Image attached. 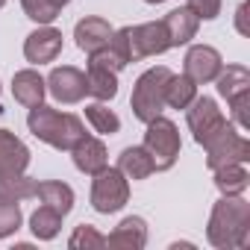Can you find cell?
<instances>
[{
	"label": "cell",
	"instance_id": "1",
	"mask_svg": "<svg viewBox=\"0 0 250 250\" xmlns=\"http://www.w3.org/2000/svg\"><path fill=\"white\" fill-rule=\"evenodd\" d=\"M206 238L218 250L247 247V241H250V203L241 194H235V197L221 194V200L212 206Z\"/></svg>",
	"mask_w": 250,
	"mask_h": 250
},
{
	"label": "cell",
	"instance_id": "2",
	"mask_svg": "<svg viewBox=\"0 0 250 250\" xmlns=\"http://www.w3.org/2000/svg\"><path fill=\"white\" fill-rule=\"evenodd\" d=\"M27 127H30V133L39 142H44V145H50L56 150H71L85 136V127H83V121L77 115L59 112L53 106H44V103H39V106L30 109Z\"/></svg>",
	"mask_w": 250,
	"mask_h": 250
},
{
	"label": "cell",
	"instance_id": "3",
	"mask_svg": "<svg viewBox=\"0 0 250 250\" xmlns=\"http://www.w3.org/2000/svg\"><path fill=\"white\" fill-rule=\"evenodd\" d=\"M171 68L165 65H156V68H147L136 85H133V97H130V106H133V115L147 124L153 121L156 115H162L165 109V88H168V80H171Z\"/></svg>",
	"mask_w": 250,
	"mask_h": 250
},
{
	"label": "cell",
	"instance_id": "4",
	"mask_svg": "<svg viewBox=\"0 0 250 250\" xmlns=\"http://www.w3.org/2000/svg\"><path fill=\"white\" fill-rule=\"evenodd\" d=\"M218 94L229 103L232 124L238 130H250V71L244 65H227L215 77Z\"/></svg>",
	"mask_w": 250,
	"mask_h": 250
},
{
	"label": "cell",
	"instance_id": "5",
	"mask_svg": "<svg viewBox=\"0 0 250 250\" xmlns=\"http://www.w3.org/2000/svg\"><path fill=\"white\" fill-rule=\"evenodd\" d=\"M150 159H153V168L156 171H171L174 162L180 159V133H177V124L156 115L153 121H147V130H145V145H142Z\"/></svg>",
	"mask_w": 250,
	"mask_h": 250
},
{
	"label": "cell",
	"instance_id": "6",
	"mask_svg": "<svg viewBox=\"0 0 250 250\" xmlns=\"http://www.w3.org/2000/svg\"><path fill=\"white\" fill-rule=\"evenodd\" d=\"M130 200V180L124 177L118 168H103L94 174V183H91V206L94 212L100 215H112L118 209H124Z\"/></svg>",
	"mask_w": 250,
	"mask_h": 250
},
{
	"label": "cell",
	"instance_id": "7",
	"mask_svg": "<svg viewBox=\"0 0 250 250\" xmlns=\"http://www.w3.org/2000/svg\"><path fill=\"white\" fill-rule=\"evenodd\" d=\"M206 165L209 171L221 168V165H229V162H247L250 159V139H244L238 133V127L232 121H227V127H221L206 145Z\"/></svg>",
	"mask_w": 250,
	"mask_h": 250
},
{
	"label": "cell",
	"instance_id": "8",
	"mask_svg": "<svg viewBox=\"0 0 250 250\" xmlns=\"http://www.w3.org/2000/svg\"><path fill=\"white\" fill-rule=\"evenodd\" d=\"M186 124H188L194 142L203 147L221 127H227V118H224V112L218 109V103L203 94V97H194V100L186 106Z\"/></svg>",
	"mask_w": 250,
	"mask_h": 250
},
{
	"label": "cell",
	"instance_id": "9",
	"mask_svg": "<svg viewBox=\"0 0 250 250\" xmlns=\"http://www.w3.org/2000/svg\"><path fill=\"white\" fill-rule=\"evenodd\" d=\"M127 39H130L133 62L147 59V56H159V53L171 50V42H168V33H165L162 21H147V24L127 27Z\"/></svg>",
	"mask_w": 250,
	"mask_h": 250
},
{
	"label": "cell",
	"instance_id": "10",
	"mask_svg": "<svg viewBox=\"0 0 250 250\" xmlns=\"http://www.w3.org/2000/svg\"><path fill=\"white\" fill-rule=\"evenodd\" d=\"M47 83V91L53 94V100L71 106V103H80L85 94H88V83H85V74L74 65H62V68H53L50 77L44 80Z\"/></svg>",
	"mask_w": 250,
	"mask_h": 250
},
{
	"label": "cell",
	"instance_id": "11",
	"mask_svg": "<svg viewBox=\"0 0 250 250\" xmlns=\"http://www.w3.org/2000/svg\"><path fill=\"white\" fill-rule=\"evenodd\" d=\"M224 68V59L215 47L209 44H194L188 47L186 53V62H183V74L194 83V85H206V83H215V77L221 74Z\"/></svg>",
	"mask_w": 250,
	"mask_h": 250
},
{
	"label": "cell",
	"instance_id": "12",
	"mask_svg": "<svg viewBox=\"0 0 250 250\" xmlns=\"http://www.w3.org/2000/svg\"><path fill=\"white\" fill-rule=\"evenodd\" d=\"M59 53H62V33H59L56 27H50V24H42V27H39L36 33H30L27 42H24V56H27V62H33V65H47V62H53Z\"/></svg>",
	"mask_w": 250,
	"mask_h": 250
},
{
	"label": "cell",
	"instance_id": "13",
	"mask_svg": "<svg viewBox=\"0 0 250 250\" xmlns=\"http://www.w3.org/2000/svg\"><path fill=\"white\" fill-rule=\"evenodd\" d=\"M30 165V147L9 130H0V183L24 174Z\"/></svg>",
	"mask_w": 250,
	"mask_h": 250
},
{
	"label": "cell",
	"instance_id": "14",
	"mask_svg": "<svg viewBox=\"0 0 250 250\" xmlns=\"http://www.w3.org/2000/svg\"><path fill=\"white\" fill-rule=\"evenodd\" d=\"M88 62H91V65H103V68H109V71H115V74L127 68V65L133 62L130 39H127V27L115 30V33H112V39H109L100 50L88 53Z\"/></svg>",
	"mask_w": 250,
	"mask_h": 250
},
{
	"label": "cell",
	"instance_id": "15",
	"mask_svg": "<svg viewBox=\"0 0 250 250\" xmlns=\"http://www.w3.org/2000/svg\"><path fill=\"white\" fill-rule=\"evenodd\" d=\"M71 156H74V165H77V171H83V174H88V177H94L97 171H103L106 165H109V156H106V145L100 142V139H94V136H83L74 147H71Z\"/></svg>",
	"mask_w": 250,
	"mask_h": 250
},
{
	"label": "cell",
	"instance_id": "16",
	"mask_svg": "<svg viewBox=\"0 0 250 250\" xmlns=\"http://www.w3.org/2000/svg\"><path fill=\"white\" fill-rule=\"evenodd\" d=\"M162 24H165V33H168L171 47H183V44H188V42L197 36L200 18L194 15V9L180 6V9H171V12L162 18Z\"/></svg>",
	"mask_w": 250,
	"mask_h": 250
},
{
	"label": "cell",
	"instance_id": "17",
	"mask_svg": "<svg viewBox=\"0 0 250 250\" xmlns=\"http://www.w3.org/2000/svg\"><path fill=\"white\" fill-rule=\"evenodd\" d=\"M112 24L106 21V18H97V15H88V18H83L77 27H74V39H77V47L83 50V53H94V50H100L109 39H112Z\"/></svg>",
	"mask_w": 250,
	"mask_h": 250
},
{
	"label": "cell",
	"instance_id": "18",
	"mask_svg": "<svg viewBox=\"0 0 250 250\" xmlns=\"http://www.w3.org/2000/svg\"><path fill=\"white\" fill-rule=\"evenodd\" d=\"M44 94H47V83H44V77H42L39 71L24 68V71H18V74L12 77V97H15L21 106L33 109V106L44 103Z\"/></svg>",
	"mask_w": 250,
	"mask_h": 250
},
{
	"label": "cell",
	"instance_id": "19",
	"mask_svg": "<svg viewBox=\"0 0 250 250\" xmlns=\"http://www.w3.org/2000/svg\"><path fill=\"white\" fill-rule=\"evenodd\" d=\"M106 244L109 247H121V250H142L147 244V224H145V218H139V215L124 218L106 235Z\"/></svg>",
	"mask_w": 250,
	"mask_h": 250
},
{
	"label": "cell",
	"instance_id": "20",
	"mask_svg": "<svg viewBox=\"0 0 250 250\" xmlns=\"http://www.w3.org/2000/svg\"><path fill=\"white\" fill-rule=\"evenodd\" d=\"M215 174V188L227 197H235V194H244L247 186H250V174L244 168V162H229V165H221L212 171Z\"/></svg>",
	"mask_w": 250,
	"mask_h": 250
},
{
	"label": "cell",
	"instance_id": "21",
	"mask_svg": "<svg viewBox=\"0 0 250 250\" xmlns=\"http://www.w3.org/2000/svg\"><path fill=\"white\" fill-rule=\"evenodd\" d=\"M127 180H147L156 168H153V159L145 147H124L121 156H118V165H115Z\"/></svg>",
	"mask_w": 250,
	"mask_h": 250
},
{
	"label": "cell",
	"instance_id": "22",
	"mask_svg": "<svg viewBox=\"0 0 250 250\" xmlns=\"http://www.w3.org/2000/svg\"><path fill=\"white\" fill-rule=\"evenodd\" d=\"M36 197H39L44 206L56 209L62 218L74 209V188H71L68 183H59V180H44V183H39Z\"/></svg>",
	"mask_w": 250,
	"mask_h": 250
},
{
	"label": "cell",
	"instance_id": "23",
	"mask_svg": "<svg viewBox=\"0 0 250 250\" xmlns=\"http://www.w3.org/2000/svg\"><path fill=\"white\" fill-rule=\"evenodd\" d=\"M85 83H88V94L97 97L100 103L112 100L118 94V74L103 68V65H91L88 62V71H85Z\"/></svg>",
	"mask_w": 250,
	"mask_h": 250
},
{
	"label": "cell",
	"instance_id": "24",
	"mask_svg": "<svg viewBox=\"0 0 250 250\" xmlns=\"http://www.w3.org/2000/svg\"><path fill=\"white\" fill-rule=\"evenodd\" d=\"M30 229H33V235L39 238V241H53L56 235H59V229H62V215L56 212V209H50V206H39L33 215H30Z\"/></svg>",
	"mask_w": 250,
	"mask_h": 250
},
{
	"label": "cell",
	"instance_id": "25",
	"mask_svg": "<svg viewBox=\"0 0 250 250\" xmlns=\"http://www.w3.org/2000/svg\"><path fill=\"white\" fill-rule=\"evenodd\" d=\"M194 97H197V85H194L186 74H171L168 88H165V106H171V109H186Z\"/></svg>",
	"mask_w": 250,
	"mask_h": 250
},
{
	"label": "cell",
	"instance_id": "26",
	"mask_svg": "<svg viewBox=\"0 0 250 250\" xmlns=\"http://www.w3.org/2000/svg\"><path fill=\"white\" fill-rule=\"evenodd\" d=\"M85 121L94 127V133H100V136H115L118 130H121V118L106 106V103H88L85 106Z\"/></svg>",
	"mask_w": 250,
	"mask_h": 250
},
{
	"label": "cell",
	"instance_id": "27",
	"mask_svg": "<svg viewBox=\"0 0 250 250\" xmlns=\"http://www.w3.org/2000/svg\"><path fill=\"white\" fill-rule=\"evenodd\" d=\"M68 3L71 0H21L27 18L36 21V24H53Z\"/></svg>",
	"mask_w": 250,
	"mask_h": 250
},
{
	"label": "cell",
	"instance_id": "28",
	"mask_svg": "<svg viewBox=\"0 0 250 250\" xmlns=\"http://www.w3.org/2000/svg\"><path fill=\"white\" fill-rule=\"evenodd\" d=\"M36 188H39V180H33V177H27V174H18V177H12V180H3V183H0V197L21 203V200L36 197Z\"/></svg>",
	"mask_w": 250,
	"mask_h": 250
},
{
	"label": "cell",
	"instance_id": "29",
	"mask_svg": "<svg viewBox=\"0 0 250 250\" xmlns=\"http://www.w3.org/2000/svg\"><path fill=\"white\" fill-rule=\"evenodd\" d=\"M68 247H71V250H100V247H106V235L97 232L91 224H80V227L71 232Z\"/></svg>",
	"mask_w": 250,
	"mask_h": 250
},
{
	"label": "cell",
	"instance_id": "30",
	"mask_svg": "<svg viewBox=\"0 0 250 250\" xmlns=\"http://www.w3.org/2000/svg\"><path fill=\"white\" fill-rule=\"evenodd\" d=\"M21 229V206L15 200L0 197V238H9Z\"/></svg>",
	"mask_w": 250,
	"mask_h": 250
},
{
	"label": "cell",
	"instance_id": "31",
	"mask_svg": "<svg viewBox=\"0 0 250 250\" xmlns=\"http://www.w3.org/2000/svg\"><path fill=\"white\" fill-rule=\"evenodd\" d=\"M188 9H194V15L200 21H215L221 15V0H188Z\"/></svg>",
	"mask_w": 250,
	"mask_h": 250
},
{
	"label": "cell",
	"instance_id": "32",
	"mask_svg": "<svg viewBox=\"0 0 250 250\" xmlns=\"http://www.w3.org/2000/svg\"><path fill=\"white\" fill-rule=\"evenodd\" d=\"M238 30L244 33V6H238Z\"/></svg>",
	"mask_w": 250,
	"mask_h": 250
},
{
	"label": "cell",
	"instance_id": "33",
	"mask_svg": "<svg viewBox=\"0 0 250 250\" xmlns=\"http://www.w3.org/2000/svg\"><path fill=\"white\" fill-rule=\"evenodd\" d=\"M145 3H150V6H156V3H165V0H145Z\"/></svg>",
	"mask_w": 250,
	"mask_h": 250
},
{
	"label": "cell",
	"instance_id": "34",
	"mask_svg": "<svg viewBox=\"0 0 250 250\" xmlns=\"http://www.w3.org/2000/svg\"><path fill=\"white\" fill-rule=\"evenodd\" d=\"M3 6H6V0H0V9H3Z\"/></svg>",
	"mask_w": 250,
	"mask_h": 250
}]
</instances>
